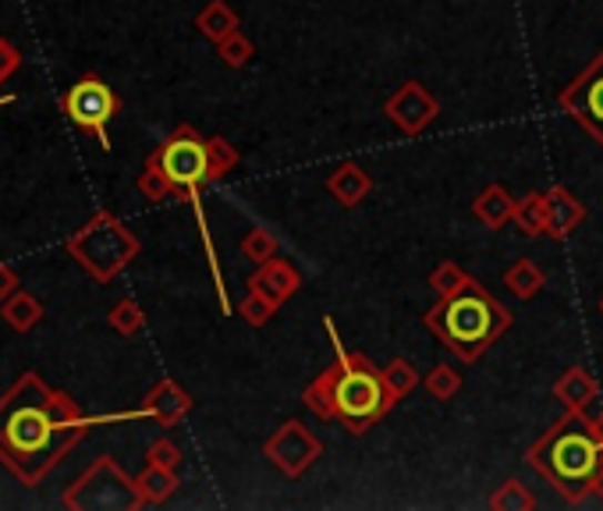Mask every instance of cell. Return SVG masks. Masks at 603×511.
<instances>
[{
  "mask_svg": "<svg viewBox=\"0 0 603 511\" xmlns=\"http://www.w3.org/2000/svg\"><path fill=\"white\" fill-rule=\"evenodd\" d=\"M68 255L76 260L89 278L100 284H111L118 273L139 255V239L128 224H121L111 210H97L89 221L64 242Z\"/></svg>",
  "mask_w": 603,
  "mask_h": 511,
  "instance_id": "8992f818",
  "label": "cell"
},
{
  "mask_svg": "<svg viewBox=\"0 0 603 511\" xmlns=\"http://www.w3.org/2000/svg\"><path fill=\"white\" fill-rule=\"evenodd\" d=\"M61 111L64 118L79 128V132L93 136L103 150H111V136H107V124H111L121 111V97L107 86L100 76H82L76 86L61 97Z\"/></svg>",
  "mask_w": 603,
  "mask_h": 511,
  "instance_id": "ba28073f",
  "label": "cell"
},
{
  "mask_svg": "<svg viewBox=\"0 0 603 511\" xmlns=\"http://www.w3.org/2000/svg\"><path fill=\"white\" fill-rule=\"evenodd\" d=\"M18 68H22V53H18L14 43H8L4 36H0V86H4Z\"/></svg>",
  "mask_w": 603,
  "mask_h": 511,
  "instance_id": "d6a6232c",
  "label": "cell"
},
{
  "mask_svg": "<svg viewBox=\"0 0 603 511\" xmlns=\"http://www.w3.org/2000/svg\"><path fill=\"white\" fill-rule=\"evenodd\" d=\"M145 462L163 465V469H178L181 465V448L174 441H168V437H160V441H153L150 451H145Z\"/></svg>",
  "mask_w": 603,
  "mask_h": 511,
  "instance_id": "1f68e13d",
  "label": "cell"
},
{
  "mask_svg": "<svg viewBox=\"0 0 603 511\" xmlns=\"http://www.w3.org/2000/svg\"><path fill=\"white\" fill-rule=\"evenodd\" d=\"M423 388L433 401H451L454 394L462 391V373L448 367V362H441V367H433L423 380Z\"/></svg>",
  "mask_w": 603,
  "mask_h": 511,
  "instance_id": "4316f807",
  "label": "cell"
},
{
  "mask_svg": "<svg viewBox=\"0 0 603 511\" xmlns=\"http://www.w3.org/2000/svg\"><path fill=\"white\" fill-rule=\"evenodd\" d=\"M249 288H252V291H260V295H267V299H273L278 305H284L288 299H295V295H299L302 273H299V267L291 263V260H281V255H270L267 263L255 267V273L249 278Z\"/></svg>",
  "mask_w": 603,
  "mask_h": 511,
  "instance_id": "7c38bea8",
  "label": "cell"
},
{
  "mask_svg": "<svg viewBox=\"0 0 603 511\" xmlns=\"http://www.w3.org/2000/svg\"><path fill=\"white\" fill-rule=\"evenodd\" d=\"M593 427H596V433H600V441H603V409H600V415L593 419Z\"/></svg>",
  "mask_w": 603,
  "mask_h": 511,
  "instance_id": "d590c367",
  "label": "cell"
},
{
  "mask_svg": "<svg viewBox=\"0 0 603 511\" xmlns=\"http://www.w3.org/2000/svg\"><path fill=\"white\" fill-rule=\"evenodd\" d=\"M511 320H515L511 309L498 295H490L476 278L454 288L451 295H441V302L423 313L426 331L462 362L483 359L501 341Z\"/></svg>",
  "mask_w": 603,
  "mask_h": 511,
  "instance_id": "277c9868",
  "label": "cell"
},
{
  "mask_svg": "<svg viewBox=\"0 0 603 511\" xmlns=\"http://www.w3.org/2000/svg\"><path fill=\"white\" fill-rule=\"evenodd\" d=\"M14 291H18V273H14V267H11V263H0V302L11 299Z\"/></svg>",
  "mask_w": 603,
  "mask_h": 511,
  "instance_id": "836d02e7",
  "label": "cell"
},
{
  "mask_svg": "<svg viewBox=\"0 0 603 511\" xmlns=\"http://www.w3.org/2000/svg\"><path fill=\"white\" fill-rule=\"evenodd\" d=\"M554 398L564 409L572 412H586L593 401L600 398V383L586 367H569L557 380H554Z\"/></svg>",
  "mask_w": 603,
  "mask_h": 511,
  "instance_id": "2e32d148",
  "label": "cell"
},
{
  "mask_svg": "<svg viewBox=\"0 0 603 511\" xmlns=\"http://www.w3.org/2000/svg\"><path fill=\"white\" fill-rule=\"evenodd\" d=\"M600 313H603V302H600Z\"/></svg>",
  "mask_w": 603,
  "mask_h": 511,
  "instance_id": "8d00e7d4",
  "label": "cell"
},
{
  "mask_svg": "<svg viewBox=\"0 0 603 511\" xmlns=\"http://www.w3.org/2000/svg\"><path fill=\"white\" fill-rule=\"evenodd\" d=\"M490 511H533L536 508V498L529 494V487L519 483V480H504L498 490L490 494Z\"/></svg>",
  "mask_w": 603,
  "mask_h": 511,
  "instance_id": "cb8c5ba5",
  "label": "cell"
},
{
  "mask_svg": "<svg viewBox=\"0 0 603 511\" xmlns=\"http://www.w3.org/2000/svg\"><path fill=\"white\" fill-rule=\"evenodd\" d=\"M557 107L603 146V50L557 93Z\"/></svg>",
  "mask_w": 603,
  "mask_h": 511,
  "instance_id": "30bf717a",
  "label": "cell"
},
{
  "mask_svg": "<svg viewBox=\"0 0 603 511\" xmlns=\"http://www.w3.org/2000/svg\"><path fill=\"white\" fill-rule=\"evenodd\" d=\"M278 234L273 231H267V228H252V231H245V239H242V255L249 263H267L270 255H278Z\"/></svg>",
  "mask_w": 603,
  "mask_h": 511,
  "instance_id": "83f0119b",
  "label": "cell"
},
{
  "mask_svg": "<svg viewBox=\"0 0 603 511\" xmlns=\"http://www.w3.org/2000/svg\"><path fill=\"white\" fill-rule=\"evenodd\" d=\"M572 508H582V511H586V508H600V511H603V483H593L586 494H579V498L572 501Z\"/></svg>",
  "mask_w": 603,
  "mask_h": 511,
  "instance_id": "e575fe53",
  "label": "cell"
},
{
  "mask_svg": "<svg viewBox=\"0 0 603 511\" xmlns=\"http://www.w3.org/2000/svg\"><path fill=\"white\" fill-rule=\"evenodd\" d=\"M525 462L569 501L586 494L593 483H603V441L586 412L564 409L525 451Z\"/></svg>",
  "mask_w": 603,
  "mask_h": 511,
  "instance_id": "3957f363",
  "label": "cell"
},
{
  "mask_svg": "<svg viewBox=\"0 0 603 511\" xmlns=\"http://www.w3.org/2000/svg\"><path fill=\"white\" fill-rule=\"evenodd\" d=\"M203 181H210L207 139L199 136L192 124H178L174 132L145 157V168L135 181V189L150 199V203H163L168 196L195 199Z\"/></svg>",
  "mask_w": 603,
  "mask_h": 511,
  "instance_id": "5b68a950",
  "label": "cell"
},
{
  "mask_svg": "<svg viewBox=\"0 0 603 511\" xmlns=\"http://www.w3.org/2000/svg\"><path fill=\"white\" fill-rule=\"evenodd\" d=\"M0 317H4V323L11 327V331L29 334L32 327L43 320V305H40V299H32L29 291L18 288L11 299L0 302Z\"/></svg>",
  "mask_w": 603,
  "mask_h": 511,
  "instance_id": "ffe728a7",
  "label": "cell"
},
{
  "mask_svg": "<svg viewBox=\"0 0 603 511\" xmlns=\"http://www.w3.org/2000/svg\"><path fill=\"white\" fill-rule=\"evenodd\" d=\"M543 284H546V273H543L533 260H515V263L504 270V288H507L515 299H522V302L540 295Z\"/></svg>",
  "mask_w": 603,
  "mask_h": 511,
  "instance_id": "44dd1931",
  "label": "cell"
},
{
  "mask_svg": "<svg viewBox=\"0 0 603 511\" xmlns=\"http://www.w3.org/2000/svg\"><path fill=\"white\" fill-rule=\"evenodd\" d=\"M472 217H476L480 224H486L490 231H498L515 217V199L507 196L504 186H486L476 199H472Z\"/></svg>",
  "mask_w": 603,
  "mask_h": 511,
  "instance_id": "e0dca14e",
  "label": "cell"
},
{
  "mask_svg": "<svg viewBox=\"0 0 603 511\" xmlns=\"http://www.w3.org/2000/svg\"><path fill=\"white\" fill-rule=\"evenodd\" d=\"M515 228L525 234V239H540L546 228V192H529L522 199H515Z\"/></svg>",
  "mask_w": 603,
  "mask_h": 511,
  "instance_id": "7402d4cb",
  "label": "cell"
},
{
  "mask_svg": "<svg viewBox=\"0 0 603 511\" xmlns=\"http://www.w3.org/2000/svg\"><path fill=\"white\" fill-rule=\"evenodd\" d=\"M207 157H210V181H221L228 178L234 168H239V150L224 139V136H210L207 139Z\"/></svg>",
  "mask_w": 603,
  "mask_h": 511,
  "instance_id": "d4e9b609",
  "label": "cell"
},
{
  "mask_svg": "<svg viewBox=\"0 0 603 511\" xmlns=\"http://www.w3.org/2000/svg\"><path fill=\"white\" fill-rule=\"evenodd\" d=\"M465 281H469V273H465L459 263H451V260L436 263V267L430 270V288L436 291V295H451V291L462 288Z\"/></svg>",
  "mask_w": 603,
  "mask_h": 511,
  "instance_id": "4dcf8cb0",
  "label": "cell"
},
{
  "mask_svg": "<svg viewBox=\"0 0 603 511\" xmlns=\"http://www.w3.org/2000/svg\"><path fill=\"white\" fill-rule=\"evenodd\" d=\"M217 53H221V61H224L228 68H245V64L252 61L255 47H252L249 36L239 29V32H231L224 43H217Z\"/></svg>",
  "mask_w": 603,
  "mask_h": 511,
  "instance_id": "f546056e",
  "label": "cell"
},
{
  "mask_svg": "<svg viewBox=\"0 0 603 511\" xmlns=\"http://www.w3.org/2000/svg\"><path fill=\"white\" fill-rule=\"evenodd\" d=\"M383 383H388V391L398 401H405L415 388H419V370L412 367L409 359H391L388 367H383Z\"/></svg>",
  "mask_w": 603,
  "mask_h": 511,
  "instance_id": "603a6c76",
  "label": "cell"
},
{
  "mask_svg": "<svg viewBox=\"0 0 603 511\" xmlns=\"http://www.w3.org/2000/svg\"><path fill=\"white\" fill-rule=\"evenodd\" d=\"M278 302L273 299H267V295H260V291H252L249 288V295L239 302V317L249 323V327H267L270 320H273V313H278Z\"/></svg>",
  "mask_w": 603,
  "mask_h": 511,
  "instance_id": "f1b7e54d",
  "label": "cell"
},
{
  "mask_svg": "<svg viewBox=\"0 0 603 511\" xmlns=\"http://www.w3.org/2000/svg\"><path fill=\"white\" fill-rule=\"evenodd\" d=\"M189 412H192V394L181 391L171 377H160L150 388V394L142 398V409H139V415L157 419L160 427H178Z\"/></svg>",
  "mask_w": 603,
  "mask_h": 511,
  "instance_id": "4fadbf2b",
  "label": "cell"
},
{
  "mask_svg": "<svg viewBox=\"0 0 603 511\" xmlns=\"http://www.w3.org/2000/svg\"><path fill=\"white\" fill-rule=\"evenodd\" d=\"M61 504L76 508V511H139V508H145L135 480L128 477L111 454H103V459L89 465L82 477L64 490Z\"/></svg>",
  "mask_w": 603,
  "mask_h": 511,
  "instance_id": "52a82bcc",
  "label": "cell"
},
{
  "mask_svg": "<svg viewBox=\"0 0 603 511\" xmlns=\"http://www.w3.org/2000/svg\"><path fill=\"white\" fill-rule=\"evenodd\" d=\"M263 454L281 477L299 480L309 465H316V459H323V441L302 423V419H288V423H281L267 437Z\"/></svg>",
  "mask_w": 603,
  "mask_h": 511,
  "instance_id": "9c48e42d",
  "label": "cell"
},
{
  "mask_svg": "<svg viewBox=\"0 0 603 511\" xmlns=\"http://www.w3.org/2000/svg\"><path fill=\"white\" fill-rule=\"evenodd\" d=\"M195 29L217 47L224 43L231 32H239V11H234L228 0H210V4L195 14Z\"/></svg>",
  "mask_w": 603,
  "mask_h": 511,
  "instance_id": "ac0fdd59",
  "label": "cell"
},
{
  "mask_svg": "<svg viewBox=\"0 0 603 511\" xmlns=\"http://www.w3.org/2000/svg\"><path fill=\"white\" fill-rule=\"evenodd\" d=\"M326 192L334 196V203L352 210L373 192V174H365V168H359L355 160H344L331 174H326Z\"/></svg>",
  "mask_w": 603,
  "mask_h": 511,
  "instance_id": "9a60e30c",
  "label": "cell"
},
{
  "mask_svg": "<svg viewBox=\"0 0 603 511\" xmlns=\"http://www.w3.org/2000/svg\"><path fill=\"white\" fill-rule=\"evenodd\" d=\"M383 114L391 118V124L398 128L401 136L415 139V136H423L436 118H441V103H436V97L423 82L409 79L388 97V103H383Z\"/></svg>",
  "mask_w": 603,
  "mask_h": 511,
  "instance_id": "8fae6325",
  "label": "cell"
},
{
  "mask_svg": "<svg viewBox=\"0 0 603 511\" xmlns=\"http://www.w3.org/2000/svg\"><path fill=\"white\" fill-rule=\"evenodd\" d=\"M135 487H139L142 504H163L168 498H174V490H178V469L145 462V469L135 477Z\"/></svg>",
  "mask_w": 603,
  "mask_h": 511,
  "instance_id": "d6986e66",
  "label": "cell"
},
{
  "mask_svg": "<svg viewBox=\"0 0 603 511\" xmlns=\"http://www.w3.org/2000/svg\"><path fill=\"white\" fill-rule=\"evenodd\" d=\"M107 320H111V327L121 338H135V334L145 331V313H142V305L135 299H121L111 313H107Z\"/></svg>",
  "mask_w": 603,
  "mask_h": 511,
  "instance_id": "484cf974",
  "label": "cell"
},
{
  "mask_svg": "<svg viewBox=\"0 0 603 511\" xmlns=\"http://www.w3.org/2000/svg\"><path fill=\"white\" fill-rule=\"evenodd\" d=\"M89 430L93 419L79 401L40 373H22L0 394V462L26 487L40 483Z\"/></svg>",
  "mask_w": 603,
  "mask_h": 511,
  "instance_id": "6da1fadb",
  "label": "cell"
},
{
  "mask_svg": "<svg viewBox=\"0 0 603 511\" xmlns=\"http://www.w3.org/2000/svg\"><path fill=\"white\" fill-rule=\"evenodd\" d=\"M582 221H586V203L579 196H572L564 186H554L546 192V228H543L546 239L564 242L582 228Z\"/></svg>",
  "mask_w": 603,
  "mask_h": 511,
  "instance_id": "5bb4252c",
  "label": "cell"
},
{
  "mask_svg": "<svg viewBox=\"0 0 603 511\" xmlns=\"http://www.w3.org/2000/svg\"><path fill=\"white\" fill-rule=\"evenodd\" d=\"M323 331L338 349V359L302 391V405L323 423H338L344 433L362 437L394 409V398L383 383V370L373 367L370 355L344 349L331 317L323 320Z\"/></svg>",
  "mask_w": 603,
  "mask_h": 511,
  "instance_id": "7a4b0ae2",
  "label": "cell"
}]
</instances>
